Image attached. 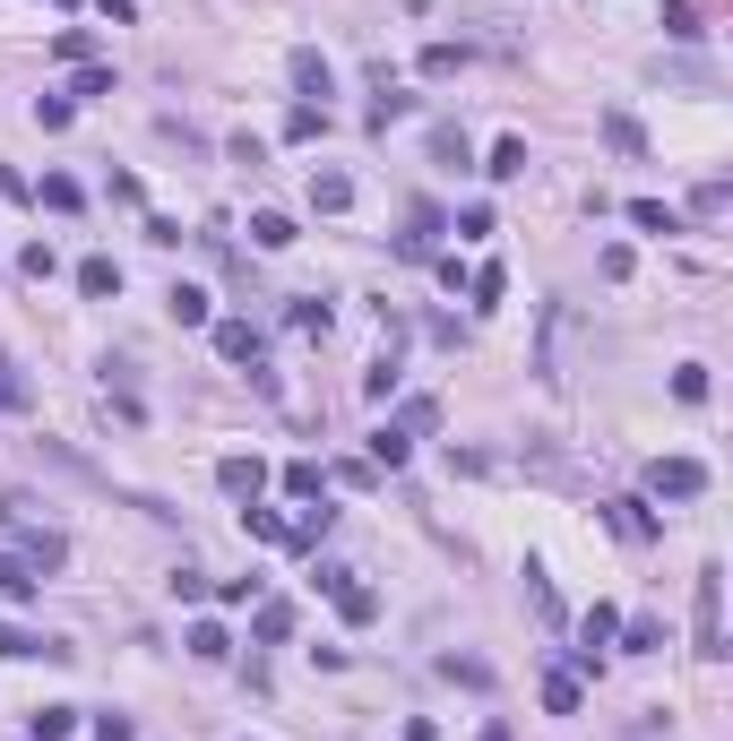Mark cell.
<instances>
[{
	"instance_id": "cell-1",
	"label": "cell",
	"mask_w": 733,
	"mask_h": 741,
	"mask_svg": "<svg viewBox=\"0 0 733 741\" xmlns=\"http://www.w3.org/2000/svg\"><path fill=\"white\" fill-rule=\"evenodd\" d=\"M691 638H699V655L708 664H725V569L717 561H699V578H691Z\"/></svg>"
},
{
	"instance_id": "cell-2",
	"label": "cell",
	"mask_w": 733,
	"mask_h": 741,
	"mask_svg": "<svg viewBox=\"0 0 733 741\" xmlns=\"http://www.w3.org/2000/svg\"><path fill=\"white\" fill-rule=\"evenodd\" d=\"M647 492L656 500H699L708 492V466H699V457H656V466H647Z\"/></svg>"
},
{
	"instance_id": "cell-3",
	"label": "cell",
	"mask_w": 733,
	"mask_h": 741,
	"mask_svg": "<svg viewBox=\"0 0 733 741\" xmlns=\"http://www.w3.org/2000/svg\"><path fill=\"white\" fill-rule=\"evenodd\" d=\"M216 354H225V363H268V337H259V328H250V319H216Z\"/></svg>"
},
{
	"instance_id": "cell-4",
	"label": "cell",
	"mask_w": 733,
	"mask_h": 741,
	"mask_svg": "<svg viewBox=\"0 0 733 741\" xmlns=\"http://www.w3.org/2000/svg\"><path fill=\"white\" fill-rule=\"evenodd\" d=\"M285 70H294V87H302V96H294V104H328V96H337V70H328V61H320V52H294V61H285Z\"/></svg>"
},
{
	"instance_id": "cell-5",
	"label": "cell",
	"mask_w": 733,
	"mask_h": 741,
	"mask_svg": "<svg viewBox=\"0 0 733 741\" xmlns=\"http://www.w3.org/2000/svg\"><path fill=\"white\" fill-rule=\"evenodd\" d=\"M0 655H9V664H26V655L70 664V646H61V638H35V629H17V620H0Z\"/></svg>"
},
{
	"instance_id": "cell-6",
	"label": "cell",
	"mask_w": 733,
	"mask_h": 741,
	"mask_svg": "<svg viewBox=\"0 0 733 741\" xmlns=\"http://www.w3.org/2000/svg\"><path fill=\"white\" fill-rule=\"evenodd\" d=\"M216 483H225V500L250 508V500L268 492V466H259V457H216Z\"/></svg>"
},
{
	"instance_id": "cell-7",
	"label": "cell",
	"mask_w": 733,
	"mask_h": 741,
	"mask_svg": "<svg viewBox=\"0 0 733 741\" xmlns=\"http://www.w3.org/2000/svg\"><path fill=\"white\" fill-rule=\"evenodd\" d=\"M250 638H259V646H285V638H294V604H285V595L250 604Z\"/></svg>"
},
{
	"instance_id": "cell-8",
	"label": "cell",
	"mask_w": 733,
	"mask_h": 741,
	"mask_svg": "<svg viewBox=\"0 0 733 741\" xmlns=\"http://www.w3.org/2000/svg\"><path fill=\"white\" fill-rule=\"evenodd\" d=\"M78 293H87V302H113V293H122V259H104V250L78 259Z\"/></svg>"
},
{
	"instance_id": "cell-9",
	"label": "cell",
	"mask_w": 733,
	"mask_h": 741,
	"mask_svg": "<svg viewBox=\"0 0 733 741\" xmlns=\"http://www.w3.org/2000/svg\"><path fill=\"white\" fill-rule=\"evenodd\" d=\"M605 517H612V526H621V535H630V543H656V535H664V517H656L647 500H612Z\"/></svg>"
},
{
	"instance_id": "cell-10",
	"label": "cell",
	"mask_w": 733,
	"mask_h": 741,
	"mask_svg": "<svg viewBox=\"0 0 733 741\" xmlns=\"http://www.w3.org/2000/svg\"><path fill=\"white\" fill-rule=\"evenodd\" d=\"M164 311H173L182 328H208V319H216V302H208V285H173V293H164Z\"/></svg>"
},
{
	"instance_id": "cell-11",
	"label": "cell",
	"mask_w": 733,
	"mask_h": 741,
	"mask_svg": "<svg viewBox=\"0 0 733 741\" xmlns=\"http://www.w3.org/2000/svg\"><path fill=\"white\" fill-rule=\"evenodd\" d=\"M113 96V61H78V78H70V104H104Z\"/></svg>"
},
{
	"instance_id": "cell-12",
	"label": "cell",
	"mask_w": 733,
	"mask_h": 741,
	"mask_svg": "<svg viewBox=\"0 0 733 741\" xmlns=\"http://www.w3.org/2000/svg\"><path fill=\"white\" fill-rule=\"evenodd\" d=\"M311 208H320V216H346V208H355V181H346V173H311Z\"/></svg>"
},
{
	"instance_id": "cell-13",
	"label": "cell",
	"mask_w": 733,
	"mask_h": 741,
	"mask_svg": "<svg viewBox=\"0 0 733 741\" xmlns=\"http://www.w3.org/2000/svg\"><path fill=\"white\" fill-rule=\"evenodd\" d=\"M35 587H44V578H35L17 552H0V604H35Z\"/></svg>"
},
{
	"instance_id": "cell-14",
	"label": "cell",
	"mask_w": 733,
	"mask_h": 741,
	"mask_svg": "<svg viewBox=\"0 0 733 741\" xmlns=\"http://www.w3.org/2000/svg\"><path fill=\"white\" fill-rule=\"evenodd\" d=\"M406 449H414V440H406L397 423H380V431H371V440H363V457H371V466H388V475L406 466Z\"/></svg>"
},
{
	"instance_id": "cell-15",
	"label": "cell",
	"mask_w": 733,
	"mask_h": 741,
	"mask_svg": "<svg viewBox=\"0 0 733 741\" xmlns=\"http://www.w3.org/2000/svg\"><path fill=\"white\" fill-rule=\"evenodd\" d=\"M406 225H414V234H406V242H397V259H432V234H440V208H432V199H423V208H414V216H406Z\"/></svg>"
},
{
	"instance_id": "cell-16",
	"label": "cell",
	"mask_w": 733,
	"mask_h": 741,
	"mask_svg": "<svg viewBox=\"0 0 733 741\" xmlns=\"http://www.w3.org/2000/svg\"><path fill=\"white\" fill-rule=\"evenodd\" d=\"M250 242H259V250H294L302 234H294V216H276V208H259V216H250Z\"/></svg>"
},
{
	"instance_id": "cell-17",
	"label": "cell",
	"mask_w": 733,
	"mask_h": 741,
	"mask_svg": "<svg viewBox=\"0 0 733 741\" xmlns=\"http://www.w3.org/2000/svg\"><path fill=\"white\" fill-rule=\"evenodd\" d=\"M285 492L294 500H328V466H320V457H294V466H285Z\"/></svg>"
},
{
	"instance_id": "cell-18",
	"label": "cell",
	"mask_w": 733,
	"mask_h": 741,
	"mask_svg": "<svg viewBox=\"0 0 733 741\" xmlns=\"http://www.w3.org/2000/svg\"><path fill=\"white\" fill-rule=\"evenodd\" d=\"M467 293H475V311H492V302L509 293V267H500V259H484V267H467Z\"/></svg>"
},
{
	"instance_id": "cell-19",
	"label": "cell",
	"mask_w": 733,
	"mask_h": 741,
	"mask_svg": "<svg viewBox=\"0 0 733 741\" xmlns=\"http://www.w3.org/2000/svg\"><path fill=\"white\" fill-rule=\"evenodd\" d=\"M35 199H44L52 216H78V208H87V190H78L70 173H44V190H35Z\"/></svg>"
},
{
	"instance_id": "cell-20",
	"label": "cell",
	"mask_w": 733,
	"mask_h": 741,
	"mask_svg": "<svg viewBox=\"0 0 733 741\" xmlns=\"http://www.w3.org/2000/svg\"><path fill=\"white\" fill-rule=\"evenodd\" d=\"M190 655H199V664H225V655H234L225 620H190Z\"/></svg>"
},
{
	"instance_id": "cell-21",
	"label": "cell",
	"mask_w": 733,
	"mask_h": 741,
	"mask_svg": "<svg viewBox=\"0 0 733 741\" xmlns=\"http://www.w3.org/2000/svg\"><path fill=\"white\" fill-rule=\"evenodd\" d=\"M484 173H492V181H518V173H526V138H492Z\"/></svg>"
},
{
	"instance_id": "cell-22",
	"label": "cell",
	"mask_w": 733,
	"mask_h": 741,
	"mask_svg": "<svg viewBox=\"0 0 733 741\" xmlns=\"http://www.w3.org/2000/svg\"><path fill=\"white\" fill-rule=\"evenodd\" d=\"M26 405H35V379L0 354V414H26Z\"/></svg>"
},
{
	"instance_id": "cell-23",
	"label": "cell",
	"mask_w": 733,
	"mask_h": 741,
	"mask_svg": "<svg viewBox=\"0 0 733 741\" xmlns=\"http://www.w3.org/2000/svg\"><path fill=\"white\" fill-rule=\"evenodd\" d=\"M605 147L612 155H647V129L630 122V113H605Z\"/></svg>"
},
{
	"instance_id": "cell-24",
	"label": "cell",
	"mask_w": 733,
	"mask_h": 741,
	"mask_svg": "<svg viewBox=\"0 0 733 741\" xmlns=\"http://www.w3.org/2000/svg\"><path fill=\"white\" fill-rule=\"evenodd\" d=\"M630 225H638V234H682V216H673L664 199H630Z\"/></svg>"
},
{
	"instance_id": "cell-25",
	"label": "cell",
	"mask_w": 733,
	"mask_h": 741,
	"mask_svg": "<svg viewBox=\"0 0 733 741\" xmlns=\"http://www.w3.org/2000/svg\"><path fill=\"white\" fill-rule=\"evenodd\" d=\"M397 431H406V440L440 431V405H432V397H406V405H397Z\"/></svg>"
},
{
	"instance_id": "cell-26",
	"label": "cell",
	"mask_w": 733,
	"mask_h": 741,
	"mask_svg": "<svg viewBox=\"0 0 733 741\" xmlns=\"http://www.w3.org/2000/svg\"><path fill=\"white\" fill-rule=\"evenodd\" d=\"M579 699H587L579 673H544V707H552V716H579Z\"/></svg>"
},
{
	"instance_id": "cell-27",
	"label": "cell",
	"mask_w": 733,
	"mask_h": 741,
	"mask_svg": "<svg viewBox=\"0 0 733 741\" xmlns=\"http://www.w3.org/2000/svg\"><path fill=\"white\" fill-rule=\"evenodd\" d=\"M656 17H664V35H673V43H699V35H708V26H699V9H691V0H664V9H656Z\"/></svg>"
},
{
	"instance_id": "cell-28",
	"label": "cell",
	"mask_w": 733,
	"mask_h": 741,
	"mask_svg": "<svg viewBox=\"0 0 733 741\" xmlns=\"http://www.w3.org/2000/svg\"><path fill=\"white\" fill-rule=\"evenodd\" d=\"M337 613L355 620V629H363V620H380V595H371V587H355V578H346V587H337Z\"/></svg>"
},
{
	"instance_id": "cell-29",
	"label": "cell",
	"mask_w": 733,
	"mask_h": 741,
	"mask_svg": "<svg viewBox=\"0 0 733 741\" xmlns=\"http://www.w3.org/2000/svg\"><path fill=\"white\" fill-rule=\"evenodd\" d=\"M52 61H70V70L96 61V35H87V26H61V35H52Z\"/></svg>"
},
{
	"instance_id": "cell-30",
	"label": "cell",
	"mask_w": 733,
	"mask_h": 741,
	"mask_svg": "<svg viewBox=\"0 0 733 741\" xmlns=\"http://www.w3.org/2000/svg\"><path fill=\"white\" fill-rule=\"evenodd\" d=\"M621 646H630V655H656V646H664V620H621Z\"/></svg>"
},
{
	"instance_id": "cell-31",
	"label": "cell",
	"mask_w": 733,
	"mask_h": 741,
	"mask_svg": "<svg viewBox=\"0 0 733 741\" xmlns=\"http://www.w3.org/2000/svg\"><path fill=\"white\" fill-rule=\"evenodd\" d=\"M70 725H78V707H35L26 733H35V741H70Z\"/></svg>"
},
{
	"instance_id": "cell-32",
	"label": "cell",
	"mask_w": 733,
	"mask_h": 741,
	"mask_svg": "<svg viewBox=\"0 0 733 741\" xmlns=\"http://www.w3.org/2000/svg\"><path fill=\"white\" fill-rule=\"evenodd\" d=\"M285 138H328V104H294L285 113Z\"/></svg>"
},
{
	"instance_id": "cell-33",
	"label": "cell",
	"mask_w": 733,
	"mask_h": 741,
	"mask_svg": "<svg viewBox=\"0 0 733 741\" xmlns=\"http://www.w3.org/2000/svg\"><path fill=\"white\" fill-rule=\"evenodd\" d=\"M363 397H380V405L397 397V346H388V354H380V363L363 370Z\"/></svg>"
},
{
	"instance_id": "cell-34",
	"label": "cell",
	"mask_w": 733,
	"mask_h": 741,
	"mask_svg": "<svg viewBox=\"0 0 733 741\" xmlns=\"http://www.w3.org/2000/svg\"><path fill=\"white\" fill-rule=\"evenodd\" d=\"M673 397H682V405H708V363H682V370H673Z\"/></svg>"
},
{
	"instance_id": "cell-35",
	"label": "cell",
	"mask_w": 733,
	"mask_h": 741,
	"mask_svg": "<svg viewBox=\"0 0 733 741\" xmlns=\"http://www.w3.org/2000/svg\"><path fill=\"white\" fill-rule=\"evenodd\" d=\"M612 629H621V613H612V604H587V620H579V638H587V646H605Z\"/></svg>"
},
{
	"instance_id": "cell-36",
	"label": "cell",
	"mask_w": 733,
	"mask_h": 741,
	"mask_svg": "<svg viewBox=\"0 0 733 741\" xmlns=\"http://www.w3.org/2000/svg\"><path fill=\"white\" fill-rule=\"evenodd\" d=\"M285 319H294V328H302V337H328V302H311V293H302V302H294V311H285Z\"/></svg>"
},
{
	"instance_id": "cell-37",
	"label": "cell",
	"mask_w": 733,
	"mask_h": 741,
	"mask_svg": "<svg viewBox=\"0 0 733 741\" xmlns=\"http://www.w3.org/2000/svg\"><path fill=\"white\" fill-rule=\"evenodd\" d=\"M725 208H733L725 181H699V190H691V216H725Z\"/></svg>"
},
{
	"instance_id": "cell-38",
	"label": "cell",
	"mask_w": 733,
	"mask_h": 741,
	"mask_svg": "<svg viewBox=\"0 0 733 741\" xmlns=\"http://www.w3.org/2000/svg\"><path fill=\"white\" fill-rule=\"evenodd\" d=\"M243 526H250V535H259V543H285V517H276V508H259V500H250V508H243Z\"/></svg>"
},
{
	"instance_id": "cell-39",
	"label": "cell",
	"mask_w": 733,
	"mask_h": 741,
	"mask_svg": "<svg viewBox=\"0 0 733 741\" xmlns=\"http://www.w3.org/2000/svg\"><path fill=\"white\" fill-rule=\"evenodd\" d=\"M70 113H78L70 96H35V129H70Z\"/></svg>"
},
{
	"instance_id": "cell-40",
	"label": "cell",
	"mask_w": 733,
	"mask_h": 741,
	"mask_svg": "<svg viewBox=\"0 0 733 741\" xmlns=\"http://www.w3.org/2000/svg\"><path fill=\"white\" fill-rule=\"evenodd\" d=\"M458 61H467V52H458V43H423V78H449V70H458Z\"/></svg>"
},
{
	"instance_id": "cell-41",
	"label": "cell",
	"mask_w": 733,
	"mask_h": 741,
	"mask_svg": "<svg viewBox=\"0 0 733 741\" xmlns=\"http://www.w3.org/2000/svg\"><path fill=\"white\" fill-rule=\"evenodd\" d=\"M17 267H26L35 285H44V276H52V242H26V250H17Z\"/></svg>"
},
{
	"instance_id": "cell-42",
	"label": "cell",
	"mask_w": 733,
	"mask_h": 741,
	"mask_svg": "<svg viewBox=\"0 0 733 741\" xmlns=\"http://www.w3.org/2000/svg\"><path fill=\"white\" fill-rule=\"evenodd\" d=\"M337 483H355V492H371V483H380V466H371V457H346V466H337Z\"/></svg>"
},
{
	"instance_id": "cell-43",
	"label": "cell",
	"mask_w": 733,
	"mask_h": 741,
	"mask_svg": "<svg viewBox=\"0 0 733 741\" xmlns=\"http://www.w3.org/2000/svg\"><path fill=\"white\" fill-rule=\"evenodd\" d=\"M96 741H138V725L129 716H96Z\"/></svg>"
},
{
	"instance_id": "cell-44",
	"label": "cell",
	"mask_w": 733,
	"mask_h": 741,
	"mask_svg": "<svg viewBox=\"0 0 733 741\" xmlns=\"http://www.w3.org/2000/svg\"><path fill=\"white\" fill-rule=\"evenodd\" d=\"M96 9H104L113 26H129V17H138V0H96Z\"/></svg>"
},
{
	"instance_id": "cell-45",
	"label": "cell",
	"mask_w": 733,
	"mask_h": 741,
	"mask_svg": "<svg viewBox=\"0 0 733 741\" xmlns=\"http://www.w3.org/2000/svg\"><path fill=\"white\" fill-rule=\"evenodd\" d=\"M475 741H509V725H484V733H475Z\"/></svg>"
},
{
	"instance_id": "cell-46",
	"label": "cell",
	"mask_w": 733,
	"mask_h": 741,
	"mask_svg": "<svg viewBox=\"0 0 733 741\" xmlns=\"http://www.w3.org/2000/svg\"><path fill=\"white\" fill-rule=\"evenodd\" d=\"M52 9H78V0H52Z\"/></svg>"
}]
</instances>
